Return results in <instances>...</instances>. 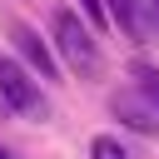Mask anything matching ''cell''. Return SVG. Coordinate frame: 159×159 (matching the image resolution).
Instances as JSON below:
<instances>
[{
  "mask_svg": "<svg viewBox=\"0 0 159 159\" xmlns=\"http://www.w3.org/2000/svg\"><path fill=\"white\" fill-rule=\"evenodd\" d=\"M50 30H55V50L65 55V65H70V70H80V75H94L99 50H94V40H89V25H84L75 10H55Z\"/></svg>",
  "mask_w": 159,
  "mask_h": 159,
  "instance_id": "obj_1",
  "label": "cell"
},
{
  "mask_svg": "<svg viewBox=\"0 0 159 159\" xmlns=\"http://www.w3.org/2000/svg\"><path fill=\"white\" fill-rule=\"evenodd\" d=\"M0 99H5L15 114H30V119L45 114V94H40V84L25 75V65H15V60H5V55H0Z\"/></svg>",
  "mask_w": 159,
  "mask_h": 159,
  "instance_id": "obj_2",
  "label": "cell"
},
{
  "mask_svg": "<svg viewBox=\"0 0 159 159\" xmlns=\"http://www.w3.org/2000/svg\"><path fill=\"white\" fill-rule=\"evenodd\" d=\"M15 50L25 55V65H30V70H35L40 80H55V75H60V65H55V55L45 50V40H40V35L30 30V25H15Z\"/></svg>",
  "mask_w": 159,
  "mask_h": 159,
  "instance_id": "obj_3",
  "label": "cell"
},
{
  "mask_svg": "<svg viewBox=\"0 0 159 159\" xmlns=\"http://www.w3.org/2000/svg\"><path fill=\"white\" fill-rule=\"evenodd\" d=\"M114 114L129 124V129H139V134H159V114H154V104L144 99H134V94H114Z\"/></svg>",
  "mask_w": 159,
  "mask_h": 159,
  "instance_id": "obj_4",
  "label": "cell"
},
{
  "mask_svg": "<svg viewBox=\"0 0 159 159\" xmlns=\"http://www.w3.org/2000/svg\"><path fill=\"white\" fill-rule=\"evenodd\" d=\"M104 10L119 20L124 35H144V15H139V0H104Z\"/></svg>",
  "mask_w": 159,
  "mask_h": 159,
  "instance_id": "obj_5",
  "label": "cell"
},
{
  "mask_svg": "<svg viewBox=\"0 0 159 159\" xmlns=\"http://www.w3.org/2000/svg\"><path fill=\"white\" fill-rule=\"evenodd\" d=\"M134 84H139V94L154 104V114H159V70L154 65H144V60H134Z\"/></svg>",
  "mask_w": 159,
  "mask_h": 159,
  "instance_id": "obj_6",
  "label": "cell"
},
{
  "mask_svg": "<svg viewBox=\"0 0 159 159\" xmlns=\"http://www.w3.org/2000/svg\"><path fill=\"white\" fill-rule=\"evenodd\" d=\"M89 159H129V154H124L119 139H104V134H99V139L89 144Z\"/></svg>",
  "mask_w": 159,
  "mask_h": 159,
  "instance_id": "obj_7",
  "label": "cell"
},
{
  "mask_svg": "<svg viewBox=\"0 0 159 159\" xmlns=\"http://www.w3.org/2000/svg\"><path fill=\"white\" fill-rule=\"evenodd\" d=\"M80 10H84L94 25H104V15H109V10H104V0H80Z\"/></svg>",
  "mask_w": 159,
  "mask_h": 159,
  "instance_id": "obj_8",
  "label": "cell"
},
{
  "mask_svg": "<svg viewBox=\"0 0 159 159\" xmlns=\"http://www.w3.org/2000/svg\"><path fill=\"white\" fill-rule=\"evenodd\" d=\"M149 5H154V30H159V0H149Z\"/></svg>",
  "mask_w": 159,
  "mask_h": 159,
  "instance_id": "obj_9",
  "label": "cell"
},
{
  "mask_svg": "<svg viewBox=\"0 0 159 159\" xmlns=\"http://www.w3.org/2000/svg\"><path fill=\"white\" fill-rule=\"evenodd\" d=\"M0 159H10V154H5V149H0Z\"/></svg>",
  "mask_w": 159,
  "mask_h": 159,
  "instance_id": "obj_10",
  "label": "cell"
}]
</instances>
